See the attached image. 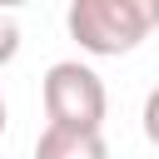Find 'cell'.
I'll return each mask as SVG.
<instances>
[{
    "label": "cell",
    "instance_id": "1",
    "mask_svg": "<svg viewBox=\"0 0 159 159\" xmlns=\"http://www.w3.org/2000/svg\"><path fill=\"white\" fill-rule=\"evenodd\" d=\"M159 25V0H75L65 10V30L84 55L119 60L149 40Z\"/></svg>",
    "mask_w": 159,
    "mask_h": 159
},
{
    "label": "cell",
    "instance_id": "2",
    "mask_svg": "<svg viewBox=\"0 0 159 159\" xmlns=\"http://www.w3.org/2000/svg\"><path fill=\"white\" fill-rule=\"evenodd\" d=\"M40 99H45V119L55 129H89V134L104 129L109 94H104V80L84 60H55L40 80Z\"/></svg>",
    "mask_w": 159,
    "mask_h": 159
},
{
    "label": "cell",
    "instance_id": "3",
    "mask_svg": "<svg viewBox=\"0 0 159 159\" xmlns=\"http://www.w3.org/2000/svg\"><path fill=\"white\" fill-rule=\"evenodd\" d=\"M35 159H109V144H104V134H89V129L45 124L35 139Z\"/></svg>",
    "mask_w": 159,
    "mask_h": 159
},
{
    "label": "cell",
    "instance_id": "4",
    "mask_svg": "<svg viewBox=\"0 0 159 159\" xmlns=\"http://www.w3.org/2000/svg\"><path fill=\"white\" fill-rule=\"evenodd\" d=\"M15 55H20V25H15L10 10H0V70H5Z\"/></svg>",
    "mask_w": 159,
    "mask_h": 159
},
{
    "label": "cell",
    "instance_id": "5",
    "mask_svg": "<svg viewBox=\"0 0 159 159\" xmlns=\"http://www.w3.org/2000/svg\"><path fill=\"white\" fill-rule=\"evenodd\" d=\"M139 119H144V139L159 149V84L144 94V114H139Z\"/></svg>",
    "mask_w": 159,
    "mask_h": 159
},
{
    "label": "cell",
    "instance_id": "6",
    "mask_svg": "<svg viewBox=\"0 0 159 159\" xmlns=\"http://www.w3.org/2000/svg\"><path fill=\"white\" fill-rule=\"evenodd\" d=\"M5 119H10V109H5V99H0V134H5Z\"/></svg>",
    "mask_w": 159,
    "mask_h": 159
}]
</instances>
